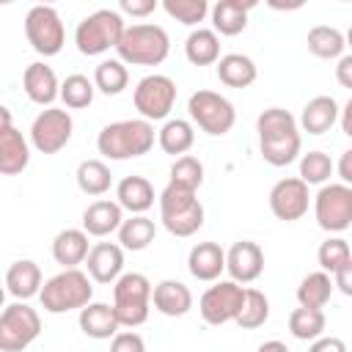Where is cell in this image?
Listing matches in <instances>:
<instances>
[{
	"instance_id": "cell-1",
	"label": "cell",
	"mask_w": 352,
	"mask_h": 352,
	"mask_svg": "<svg viewBox=\"0 0 352 352\" xmlns=\"http://www.w3.org/2000/svg\"><path fill=\"white\" fill-rule=\"evenodd\" d=\"M258 132V151L267 165L286 168L300 157L302 148V132L297 126V118L283 107H267L256 118Z\"/></svg>"
},
{
	"instance_id": "cell-2",
	"label": "cell",
	"mask_w": 352,
	"mask_h": 352,
	"mask_svg": "<svg viewBox=\"0 0 352 352\" xmlns=\"http://www.w3.org/2000/svg\"><path fill=\"white\" fill-rule=\"evenodd\" d=\"M154 140H157L154 124L143 118H124L102 126V132L96 135V148L107 160H135L148 154L154 148Z\"/></svg>"
},
{
	"instance_id": "cell-3",
	"label": "cell",
	"mask_w": 352,
	"mask_h": 352,
	"mask_svg": "<svg viewBox=\"0 0 352 352\" xmlns=\"http://www.w3.org/2000/svg\"><path fill=\"white\" fill-rule=\"evenodd\" d=\"M116 52L124 66H160L170 52V36L162 25H126L116 44Z\"/></svg>"
},
{
	"instance_id": "cell-4",
	"label": "cell",
	"mask_w": 352,
	"mask_h": 352,
	"mask_svg": "<svg viewBox=\"0 0 352 352\" xmlns=\"http://www.w3.org/2000/svg\"><path fill=\"white\" fill-rule=\"evenodd\" d=\"M41 308L47 314H69L80 311L94 300V283L82 270H60L58 275L47 278L38 292Z\"/></svg>"
},
{
	"instance_id": "cell-5",
	"label": "cell",
	"mask_w": 352,
	"mask_h": 352,
	"mask_svg": "<svg viewBox=\"0 0 352 352\" xmlns=\"http://www.w3.org/2000/svg\"><path fill=\"white\" fill-rule=\"evenodd\" d=\"M157 201H160V220L168 234L184 239V236H192L204 226L206 212H204V204L198 201V192L168 182Z\"/></svg>"
},
{
	"instance_id": "cell-6",
	"label": "cell",
	"mask_w": 352,
	"mask_h": 352,
	"mask_svg": "<svg viewBox=\"0 0 352 352\" xmlns=\"http://www.w3.org/2000/svg\"><path fill=\"white\" fill-rule=\"evenodd\" d=\"M151 311V280L143 272H121L113 283V314L118 327H140Z\"/></svg>"
},
{
	"instance_id": "cell-7",
	"label": "cell",
	"mask_w": 352,
	"mask_h": 352,
	"mask_svg": "<svg viewBox=\"0 0 352 352\" xmlns=\"http://www.w3.org/2000/svg\"><path fill=\"white\" fill-rule=\"evenodd\" d=\"M126 22L116 8H96L94 14L82 16L77 30H74V44L82 55L96 58L104 55L107 50H116Z\"/></svg>"
},
{
	"instance_id": "cell-8",
	"label": "cell",
	"mask_w": 352,
	"mask_h": 352,
	"mask_svg": "<svg viewBox=\"0 0 352 352\" xmlns=\"http://www.w3.org/2000/svg\"><path fill=\"white\" fill-rule=\"evenodd\" d=\"M187 113H190V124L198 126L201 132L212 135V138L228 135L234 129V124H236L234 104L223 94L209 91V88H198V91L190 94Z\"/></svg>"
},
{
	"instance_id": "cell-9",
	"label": "cell",
	"mask_w": 352,
	"mask_h": 352,
	"mask_svg": "<svg viewBox=\"0 0 352 352\" xmlns=\"http://www.w3.org/2000/svg\"><path fill=\"white\" fill-rule=\"evenodd\" d=\"M41 333V316L28 302L16 300L0 311V352H22Z\"/></svg>"
},
{
	"instance_id": "cell-10",
	"label": "cell",
	"mask_w": 352,
	"mask_h": 352,
	"mask_svg": "<svg viewBox=\"0 0 352 352\" xmlns=\"http://www.w3.org/2000/svg\"><path fill=\"white\" fill-rule=\"evenodd\" d=\"M314 217L322 231L341 234L352 226V187L341 182L322 184L314 195Z\"/></svg>"
},
{
	"instance_id": "cell-11",
	"label": "cell",
	"mask_w": 352,
	"mask_h": 352,
	"mask_svg": "<svg viewBox=\"0 0 352 352\" xmlns=\"http://www.w3.org/2000/svg\"><path fill=\"white\" fill-rule=\"evenodd\" d=\"M25 38L38 55H58L66 44V28L60 22V14L52 6H33L25 14Z\"/></svg>"
},
{
	"instance_id": "cell-12",
	"label": "cell",
	"mask_w": 352,
	"mask_h": 352,
	"mask_svg": "<svg viewBox=\"0 0 352 352\" xmlns=\"http://www.w3.org/2000/svg\"><path fill=\"white\" fill-rule=\"evenodd\" d=\"M135 110L143 121H168L173 104H176V82L168 74H146L132 94Z\"/></svg>"
},
{
	"instance_id": "cell-13",
	"label": "cell",
	"mask_w": 352,
	"mask_h": 352,
	"mask_svg": "<svg viewBox=\"0 0 352 352\" xmlns=\"http://www.w3.org/2000/svg\"><path fill=\"white\" fill-rule=\"evenodd\" d=\"M74 135V118L66 107H44L30 124V146L38 154H58Z\"/></svg>"
},
{
	"instance_id": "cell-14",
	"label": "cell",
	"mask_w": 352,
	"mask_h": 352,
	"mask_svg": "<svg viewBox=\"0 0 352 352\" xmlns=\"http://www.w3.org/2000/svg\"><path fill=\"white\" fill-rule=\"evenodd\" d=\"M242 300H245V286L242 283H234V280H214L198 300V311H201V319L206 324H228L236 319L239 308H242Z\"/></svg>"
},
{
	"instance_id": "cell-15",
	"label": "cell",
	"mask_w": 352,
	"mask_h": 352,
	"mask_svg": "<svg viewBox=\"0 0 352 352\" xmlns=\"http://www.w3.org/2000/svg\"><path fill=\"white\" fill-rule=\"evenodd\" d=\"M311 206V192H308V184L300 182L297 176H286L280 182L272 184L270 190V212L283 220V223H294L300 217H305Z\"/></svg>"
},
{
	"instance_id": "cell-16",
	"label": "cell",
	"mask_w": 352,
	"mask_h": 352,
	"mask_svg": "<svg viewBox=\"0 0 352 352\" xmlns=\"http://www.w3.org/2000/svg\"><path fill=\"white\" fill-rule=\"evenodd\" d=\"M226 272L234 283H253L264 272V250L258 242L239 239L226 250Z\"/></svg>"
},
{
	"instance_id": "cell-17",
	"label": "cell",
	"mask_w": 352,
	"mask_h": 352,
	"mask_svg": "<svg viewBox=\"0 0 352 352\" xmlns=\"http://www.w3.org/2000/svg\"><path fill=\"white\" fill-rule=\"evenodd\" d=\"M85 275L94 280V283H102V286H113L118 280V275L124 272V250L118 242H96L91 245L88 256H85Z\"/></svg>"
},
{
	"instance_id": "cell-18",
	"label": "cell",
	"mask_w": 352,
	"mask_h": 352,
	"mask_svg": "<svg viewBox=\"0 0 352 352\" xmlns=\"http://www.w3.org/2000/svg\"><path fill=\"white\" fill-rule=\"evenodd\" d=\"M187 270L195 280L214 283L226 272V250L217 242H198L187 253Z\"/></svg>"
},
{
	"instance_id": "cell-19",
	"label": "cell",
	"mask_w": 352,
	"mask_h": 352,
	"mask_svg": "<svg viewBox=\"0 0 352 352\" xmlns=\"http://www.w3.org/2000/svg\"><path fill=\"white\" fill-rule=\"evenodd\" d=\"M22 88L28 94V99L33 104H41V107H52V102L58 99V91H60V82H58V74L52 72V66L36 60L25 69L22 74Z\"/></svg>"
},
{
	"instance_id": "cell-20",
	"label": "cell",
	"mask_w": 352,
	"mask_h": 352,
	"mask_svg": "<svg viewBox=\"0 0 352 352\" xmlns=\"http://www.w3.org/2000/svg\"><path fill=\"white\" fill-rule=\"evenodd\" d=\"M338 102L327 94H319L314 99L305 102L300 118H297V126L300 132H308V135H324L330 132L336 124H338Z\"/></svg>"
},
{
	"instance_id": "cell-21",
	"label": "cell",
	"mask_w": 352,
	"mask_h": 352,
	"mask_svg": "<svg viewBox=\"0 0 352 352\" xmlns=\"http://www.w3.org/2000/svg\"><path fill=\"white\" fill-rule=\"evenodd\" d=\"M256 8V0H217L212 14V30L217 36H239L248 28V14Z\"/></svg>"
},
{
	"instance_id": "cell-22",
	"label": "cell",
	"mask_w": 352,
	"mask_h": 352,
	"mask_svg": "<svg viewBox=\"0 0 352 352\" xmlns=\"http://www.w3.org/2000/svg\"><path fill=\"white\" fill-rule=\"evenodd\" d=\"M154 184L146 176H124L116 184V204L129 214H146L154 206Z\"/></svg>"
},
{
	"instance_id": "cell-23",
	"label": "cell",
	"mask_w": 352,
	"mask_h": 352,
	"mask_svg": "<svg viewBox=\"0 0 352 352\" xmlns=\"http://www.w3.org/2000/svg\"><path fill=\"white\" fill-rule=\"evenodd\" d=\"M121 223H124V209L110 198H99L88 204L82 212V231L88 236H110L118 231Z\"/></svg>"
},
{
	"instance_id": "cell-24",
	"label": "cell",
	"mask_w": 352,
	"mask_h": 352,
	"mask_svg": "<svg viewBox=\"0 0 352 352\" xmlns=\"http://www.w3.org/2000/svg\"><path fill=\"white\" fill-rule=\"evenodd\" d=\"M151 305L162 314V316H184L192 308V292L190 286H184L182 280L165 278L157 286H151Z\"/></svg>"
},
{
	"instance_id": "cell-25",
	"label": "cell",
	"mask_w": 352,
	"mask_h": 352,
	"mask_svg": "<svg viewBox=\"0 0 352 352\" xmlns=\"http://www.w3.org/2000/svg\"><path fill=\"white\" fill-rule=\"evenodd\" d=\"M30 165V140L8 126L0 132V176H16Z\"/></svg>"
},
{
	"instance_id": "cell-26",
	"label": "cell",
	"mask_w": 352,
	"mask_h": 352,
	"mask_svg": "<svg viewBox=\"0 0 352 352\" xmlns=\"http://www.w3.org/2000/svg\"><path fill=\"white\" fill-rule=\"evenodd\" d=\"M41 267L36 264V261H30V258H19V261H14L11 267H8V272H6V292L8 294H14L16 300H22V302H28L30 297H38V292H41Z\"/></svg>"
},
{
	"instance_id": "cell-27",
	"label": "cell",
	"mask_w": 352,
	"mask_h": 352,
	"mask_svg": "<svg viewBox=\"0 0 352 352\" xmlns=\"http://www.w3.org/2000/svg\"><path fill=\"white\" fill-rule=\"evenodd\" d=\"M77 324H80V330H82L88 338H94V341H107V338H113V336L121 330L118 322H116L113 305H107V302H94V300H91L85 308H80Z\"/></svg>"
},
{
	"instance_id": "cell-28",
	"label": "cell",
	"mask_w": 352,
	"mask_h": 352,
	"mask_svg": "<svg viewBox=\"0 0 352 352\" xmlns=\"http://www.w3.org/2000/svg\"><path fill=\"white\" fill-rule=\"evenodd\" d=\"M91 245H88V234L82 228H63L55 234L52 239V258L63 267V270H74L85 261Z\"/></svg>"
},
{
	"instance_id": "cell-29",
	"label": "cell",
	"mask_w": 352,
	"mask_h": 352,
	"mask_svg": "<svg viewBox=\"0 0 352 352\" xmlns=\"http://www.w3.org/2000/svg\"><path fill=\"white\" fill-rule=\"evenodd\" d=\"M217 66V80L226 85V88H248L256 82L258 77V69L253 63V58L242 55V52H228V55H220V60L214 63Z\"/></svg>"
},
{
	"instance_id": "cell-30",
	"label": "cell",
	"mask_w": 352,
	"mask_h": 352,
	"mask_svg": "<svg viewBox=\"0 0 352 352\" xmlns=\"http://www.w3.org/2000/svg\"><path fill=\"white\" fill-rule=\"evenodd\" d=\"M157 143L170 157H184L195 143V126L187 118H168L157 129Z\"/></svg>"
},
{
	"instance_id": "cell-31",
	"label": "cell",
	"mask_w": 352,
	"mask_h": 352,
	"mask_svg": "<svg viewBox=\"0 0 352 352\" xmlns=\"http://www.w3.org/2000/svg\"><path fill=\"white\" fill-rule=\"evenodd\" d=\"M184 55L192 66H212L220 60V36L212 28H195L190 30L184 41Z\"/></svg>"
},
{
	"instance_id": "cell-32",
	"label": "cell",
	"mask_w": 352,
	"mask_h": 352,
	"mask_svg": "<svg viewBox=\"0 0 352 352\" xmlns=\"http://www.w3.org/2000/svg\"><path fill=\"white\" fill-rule=\"evenodd\" d=\"M118 245H121V250H132V253H138V250H146L151 242H154V236H157V226H154V220L151 217H146V214H132V217H124V223L118 226Z\"/></svg>"
},
{
	"instance_id": "cell-33",
	"label": "cell",
	"mask_w": 352,
	"mask_h": 352,
	"mask_svg": "<svg viewBox=\"0 0 352 352\" xmlns=\"http://www.w3.org/2000/svg\"><path fill=\"white\" fill-rule=\"evenodd\" d=\"M308 52L322 58V60H338L346 50V41H344V33L333 25H316L308 30Z\"/></svg>"
},
{
	"instance_id": "cell-34",
	"label": "cell",
	"mask_w": 352,
	"mask_h": 352,
	"mask_svg": "<svg viewBox=\"0 0 352 352\" xmlns=\"http://www.w3.org/2000/svg\"><path fill=\"white\" fill-rule=\"evenodd\" d=\"M333 278L327 275V272H322V270H316V272H308L302 280H300V286H297V302L302 305V308H324L327 302H330V297H333Z\"/></svg>"
},
{
	"instance_id": "cell-35",
	"label": "cell",
	"mask_w": 352,
	"mask_h": 352,
	"mask_svg": "<svg viewBox=\"0 0 352 352\" xmlns=\"http://www.w3.org/2000/svg\"><path fill=\"white\" fill-rule=\"evenodd\" d=\"M74 179L85 195H104L113 184V173H110V165L104 160H82L77 165Z\"/></svg>"
},
{
	"instance_id": "cell-36",
	"label": "cell",
	"mask_w": 352,
	"mask_h": 352,
	"mask_svg": "<svg viewBox=\"0 0 352 352\" xmlns=\"http://www.w3.org/2000/svg\"><path fill=\"white\" fill-rule=\"evenodd\" d=\"M129 85V69L118 58H104L94 69V88L104 96H118Z\"/></svg>"
},
{
	"instance_id": "cell-37",
	"label": "cell",
	"mask_w": 352,
	"mask_h": 352,
	"mask_svg": "<svg viewBox=\"0 0 352 352\" xmlns=\"http://www.w3.org/2000/svg\"><path fill=\"white\" fill-rule=\"evenodd\" d=\"M324 311L319 308H294L289 314V333L297 338V341H314L319 336H324Z\"/></svg>"
},
{
	"instance_id": "cell-38",
	"label": "cell",
	"mask_w": 352,
	"mask_h": 352,
	"mask_svg": "<svg viewBox=\"0 0 352 352\" xmlns=\"http://www.w3.org/2000/svg\"><path fill=\"white\" fill-rule=\"evenodd\" d=\"M267 319H270V300H267V294L258 292V289H245V300H242V308H239L234 322L242 330H256V327L267 324Z\"/></svg>"
},
{
	"instance_id": "cell-39",
	"label": "cell",
	"mask_w": 352,
	"mask_h": 352,
	"mask_svg": "<svg viewBox=\"0 0 352 352\" xmlns=\"http://www.w3.org/2000/svg\"><path fill=\"white\" fill-rule=\"evenodd\" d=\"M94 80H88L85 74H69L63 82H60V91H58V99L69 107V110H82L94 102Z\"/></svg>"
},
{
	"instance_id": "cell-40",
	"label": "cell",
	"mask_w": 352,
	"mask_h": 352,
	"mask_svg": "<svg viewBox=\"0 0 352 352\" xmlns=\"http://www.w3.org/2000/svg\"><path fill=\"white\" fill-rule=\"evenodd\" d=\"M336 165L333 160L324 154V151H308V154H300V182H305L308 187L311 184H327L330 176H333Z\"/></svg>"
},
{
	"instance_id": "cell-41",
	"label": "cell",
	"mask_w": 352,
	"mask_h": 352,
	"mask_svg": "<svg viewBox=\"0 0 352 352\" xmlns=\"http://www.w3.org/2000/svg\"><path fill=\"white\" fill-rule=\"evenodd\" d=\"M170 184H179L184 190L198 192V187L204 184V162L192 154L176 157L173 165H170Z\"/></svg>"
},
{
	"instance_id": "cell-42",
	"label": "cell",
	"mask_w": 352,
	"mask_h": 352,
	"mask_svg": "<svg viewBox=\"0 0 352 352\" xmlns=\"http://www.w3.org/2000/svg\"><path fill=\"white\" fill-rule=\"evenodd\" d=\"M316 258H319L322 272L333 275L338 267H344V264L352 261V248H349V242H346L344 236H327V239L319 245Z\"/></svg>"
},
{
	"instance_id": "cell-43",
	"label": "cell",
	"mask_w": 352,
	"mask_h": 352,
	"mask_svg": "<svg viewBox=\"0 0 352 352\" xmlns=\"http://www.w3.org/2000/svg\"><path fill=\"white\" fill-rule=\"evenodd\" d=\"M162 11L195 30L198 22H204L209 14V3L206 0H162Z\"/></svg>"
},
{
	"instance_id": "cell-44",
	"label": "cell",
	"mask_w": 352,
	"mask_h": 352,
	"mask_svg": "<svg viewBox=\"0 0 352 352\" xmlns=\"http://www.w3.org/2000/svg\"><path fill=\"white\" fill-rule=\"evenodd\" d=\"M110 352H146V341L135 330H118L110 338Z\"/></svg>"
},
{
	"instance_id": "cell-45",
	"label": "cell",
	"mask_w": 352,
	"mask_h": 352,
	"mask_svg": "<svg viewBox=\"0 0 352 352\" xmlns=\"http://www.w3.org/2000/svg\"><path fill=\"white\" fill-rule=\"evenodd\" d=\"M160 3L157 0H121L118 3V14L124 16H148L151 11H157Z\"/></svg>"
},
{
	"instance_id": "cell-46",
	"label": "cell",
	"mask_w": 352,
	"mask_h": 352,
	"mask_svg": "<svg viewBox=\"0 0 352 352\" xmlns=\"http://www.w3.org/2000/svg\"><path fill=\"white\" fill-rule=\"evenodd\" d=\"M308 352H346V344L338 336H319L311 341Z\"/></svg>"
},
{
	"instance_id": "cell-47",
	"label": "cell",
	"mask_w": 352,
	"mask_h": 352,
	"mask_svg": "<svg viewBox=\"0 0 352 352\" xmlns=\"http://www.w3.org/2000/svg\"><path fill=\"white\" fill-rule=\"evenodd\" d=\"M333 286H338V292L346 294V297L352 294V261L333 272Z\"/></svg>"
},
{
	"instance_id": "cell-48",
	"label": "cell",
	"mask_w": 352,
	"mask_h": 352,
	"mask_svg": "<svg viewBox=\"0 0 352 352\" xmlns=\"http://www.w3.org/2000/svg\"><path fill=\"white\" fill-rule=\"evenodd\" d=\"M336 80L341 88H352V55H341L338 58V66H336Z\"/></svg>"
},
{
	"instance_id": "cell-49",
	"label": "cell",
	"mask_w": 352,
	"mask_h": 352,
	"mask_svg": "<svg viewBox=\"0 0 352 352\" xmlns=\"http://www.w3.org/2000/svg\"><path fill=\"white\" fill-rule=\"evenodd\" d=\"M338 179H341V184H352V148H346V151H341V160H338Z\"/></svg>"
},
{
	"instance_id": "cell-50",
	"label": "cell",
	"mask_w": 352,
	"mask_h": 352,
	"mask_svg": "<svg viewBox=\"0 0 352 352\" xmlns=\"http://www.w3.org/2000/svg\"><path fill=\"white\" fill-rule=\"evenodd\" d=\"M338 121H341V132L346 138H352V99L338 107Z\"/></svg>"
},
{
	"instance_id": "cell-51",
	"label": "cell",
	"mask_w": 352,
	"mask_h": 352,
	"mask_svg": "<svg viewBox=\"0 0 352 352\" xmlns=\"http://www.w3.org/2000/svg\"><path fill=\"white\" fill-rule=\"evenodd\" d=\"M256 352H292L283 341H278V338H270V341H264V344H258V349Z\"/></svg>"
},
{
	"instance_id": "cell-52",
	"label": "cell",
	"mask_w": 352,
	"mask_h": 352,
	"mask_svg": "<svg viewBox=\"0 0 352 352\" xmlns=\"http://www.w3.org/2000/svg\"><path fill=\"white\" fill-rule=\"evenodd\" d=\"M8 126H14V116H11V110L6 104H0V132L8 129Z\"/></svg>"
},
{
	"instance_id": "cell-53",
	"label": "cell",
	"mask_w": 352,
	"mask_h": 352,
	"mask_svg": "<svg viewBox=\"0 0 352 352\" xmlns=\"http://www.w3.org/2000/svg\"><path fill=\"white\" fill-rule=\"evenodd\" d=\"M6 308V286H0V311Z\"/></svg>"
}]
</instances>
